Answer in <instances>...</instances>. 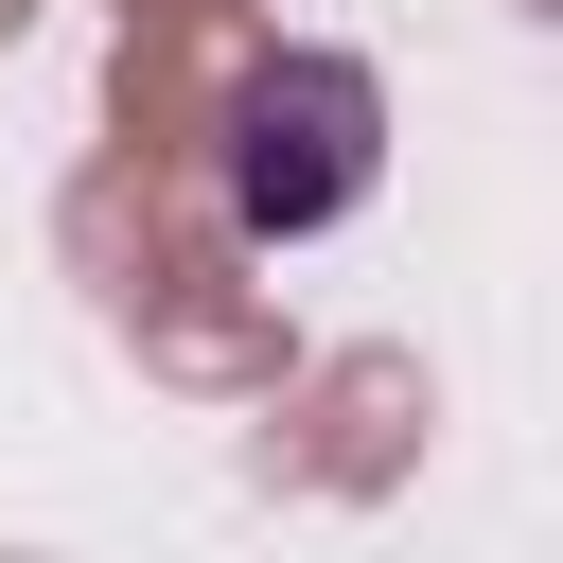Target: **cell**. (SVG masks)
Wrapping results in <instances>:
<instances>
[{"mask_svg":"<svg viewBox=\"0 0 563 563\" xmlns=\"http://www.w3.org/2000/svg\"><path fill=\"white\" fill-rule=\"evenodd\" d=\"M211 176H229V229H246V246H317V229H352L369 176H387V88H369L352 53H264V70L229 88Z\"/></svg>","mask_w":563,"mask_h":563,"instance_id":"cell-1","label":"cell"}]
</instances>
